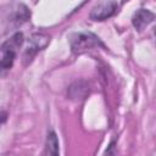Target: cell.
<instances>
[{"label":"cell","instance_id":"1","mask_svg":"<svg viewBox=\"0 0 156 156\" xmlns=\"http://www.w3.org/2000/svg\"><path fill=\"white\" fill-rule=\"evenodd\" d=\"M23 44V34L15 33L0 46V77L5 74L13 65L18 49Z\"/></svg>","mask_w":156,"mask_h":156},{"label":"cell","instance_id":"2","mask_svg":"<svg viewBox=\"0 0 156 156\" xmlns=\"http://www.w3.org/2000/svg\"><path fill=\"white\" fill-rule=\"evenodd\" d=\"M71 46L74 52H83L95 46H102L100 39L91 33H77L71 38Z\"/></svg>","mask_w":156,"mask_h":156},{"label":"cell","instance_id":"5","mask_svg":"<svg viewBox=\"0 0 156 156\" xmlns=\"http://www.w3.org/2000/svg\"><path fill=\"white\" fill-rule=\"evenodd\" d=\"M46 149L48 154L50 155H57L58 154V140L55 134V132H49L48 139H46Z\"/></svg>","mask_w":156,"mask_h":156},{"label":"cell","instance_id":"3","mask_svg":"<svg viewBox=\"0 0 156 156\" xmlns=\"http://www.w3.org/2000/svg\"><path fill=\"white\" fill-rule=\"evenodd\" d=\"M117 11H118V4L115 0H111L108 2H104L94 7L90 12V18L94 21H104L113 16Z\"/></svg>","mask_w":156,"mask_h":156},{"label":"cell","instance_id":"4","mask_svg":"<svg viewBox=\"0 0 156 156\" xmlns=\"http://www.w3.org/2000/svg\"><path fill=\"white\" fill-rule=\"evenodd\" d=\"M155 16L152 12H150L149 10L145 9H140L139 11H136L132 18L133 26L138 29V30H143L147 24H150L154 21Z\"/></svg>","mask_w":156,"mask_h":156}]
</instances>
